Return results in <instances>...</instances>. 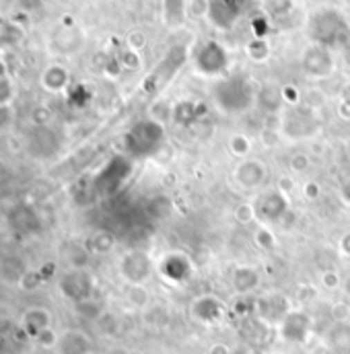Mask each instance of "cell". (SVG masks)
<instances>
[{
    "instance_id": "cell-13",
    "label": "cell",
    "mask_w": 350,
    "mask_h": 354,
    "mask_svg": "<svg viewBox=\"0 0 350 354\" xmlns=\"http://www.w3.org/2000/svg\"><path fill=\"white\" fill-rule=\"evenodd\" d=\"M190 313L196 322L204 326H212L225 317V303L214 295H200L192 301Z\"/></svg>"
},
{
    "instance_id": "cell-3",
    "label": "cell",
    "mask_w": 350,
    "mask_h": 354,
    "mask_svg": "<svg viewBox=\"0 0 350 354\" xmlns=\"http://www.w3.org/2000/svg\"><path fill=\"white\" fill-rule=\"evenodd\" d=\"M165 124H159L151 118L140 120L128 132V149L134 157H151L165 145Z\"/></svg>"
},
{
    "instance_id": "cell-8",
    "label": "cell",
    "mask_w": 350,
    "mask_h": 354,
    "mask_svg": "<svg viewBox=\"0 0 350 354\" xmlns=\"http://www.w3.org/2000/svg\"><path fill=\"white\" fill-rule=\"evenodd\" d=\"M301 68L311 79H328L336 68L334 52L322 44L311 41L301 54Z\"/></svg>"
},
{
    "instance_id": "cell-10",
    "label": "cell",
    "mask_w": 350,
    "mask_h": 354,
    "mask_svg": "<svg viewBox=\"0 0 350 354\" xmlns=\"http://www.w3.org/2000/svg\"><path fill=\"white\" fill-rule=\"evenodd\" d=\"M246 10V0H210L206 19L212 27L229 31Z\"/></svg>"
},
{
    "instance_id": "cell-37",
    "label": "cell",
    "mask_w": 350,
    "mask_h": 354,
    "mask_svg": "<svg viewBox=\"0 0 350 354\" xmlns=\"http://www.w3.org/2000/svg\"><path fill=\"white\" fill-rule=\"evenodd\" d=\"M282 97H284V103H288L291 107H295V105H299L301 93H299L295 87L286 85V87H282Z\"/></svg>"
},
{
    "instance_id": "cell-25",
    "label": "cell",
    "mask_w": 350,
    "mask_h": 354,
    "mask_svg": "<svg viewBox=\"0 0 350 354\" xmlns=\"http://www.w3.org/2000/svg\"><path fill=\"white\" fill-rule=\"evenodd\" d=\"M264 15L270 19H284L293 12L295 8V0H262Z\"/></svg>"
},
{
    "instance_id": "cell-23",
    "label": "cell",
    "mask_w": 350,
    "mask_h": 354,
    "mask_svg": "<svg viewBox=\"0 0 350 354\" xmlns=\"http://www.w3.org/2000/svg\"><path fill=\"white\" fill-rule=\"evenodd\" d=\"M187 12L185 0H163V21L172 27H177L183 23Z\"/></svg>"
},
{
    "instance_id": "cell-35",
    "label": "cell",
    "mask_w": 350,
    "mask_h": 354,
    "mask_svg": "<svg viewBox=\"0 0 350 354\" xmlns=\"http://www.w3.org/2000/svg\"><path fill=\"white\" fill-rule=\"evenodd\" d=\"M301 192H303V196L307 200H317L320 194H322V185L315 179H307V181L301 183Z\"/></svg>"
},
{
    "instance_id": "cell-24",
    "label": "cell",
    "mask_w": 350,
    "mask_h": 354,
    "mask_svg": "<svg viewBox=\"0 0 350 354\" xmlns=\"http://www.w3.org/2000/svg\"><path fill=\"white\" fill-rule=\"evenodd\" d=\"M246 54L252 62L256 64H264L270 58V44L266 37H252L246 44Z\"/></svg>"
},
{
    "instance_id": "cell-43",
    "label": "cell",
    "mask_w": 350,
    "mask_h": 354,
    "mask_svg": "<svg viewBox=\"0 0 350 354\" xmlns=\"http://www.w3.org/2000/svg\"><path fill=\"white\" fill-rule=\"evenodd\" d=\"M344 101H350V87H347V91H344Z\"/></svg>"
},
{
    "instance_id": "cell-11",
    "label": "cell",
    "mask_w": 350,
    "mask_h": 354,
    "mask_svg": "<svg viewBox=\"0 0 350 354\" xmlns=\"http://www.w3.org/2000/svg\"><path fill=\"white\" fill-rule=\"evenodd\" d=\"M60 288H62V292H64L66 299H71L75 303H81V301L93 299L95 280H93V276L89 274L87 270L73 268L71 272L64 274V278L60 282Z\"/></svg>"
},
{
    "instance_id": "cell-29",
    "label": "cell",
    "mask_w": 350,
    "mask_h": 354,
    "mask_svg": "<svg viewBox=\"0 0 350 354\" xmlns=\"http://www.w3.org/2000/svg\"><path fill=\"white\" fill-rule=\"evenodd\" d=\"M126 297H128V303L134 305V307H138V309H145V307L149 305V301H151V295H149V290H147L145 284H134V286H130Z\"/></svg>"
},
{
    "instance_id": "cell-33",
    "label": "cell",
    "mask_w": 350,
    "mask_h": 354,
    "mask_svg": "<svg viewBox=\"0 0 350 354\" xmlns=\"http://www.w3.org/2000/svg\"><path fill=\"white\" fill-rule=\"evenodd\" d=\"M77 309H79V313L85 315L87 319H97V317L101 315V307H99V303H95L93 299H87V301L77 303Z\"/></svg>"
},
{
    "instance_id": "cell-39",
    "label": "cell",
    "mask_w": 350,
    "mask_h": 354,
    "mask_svg": "<svg viewBox=\"0 0 350 354\" xmlns=\"http://www.w3.org/2000/svg\"><path fill=\"white\" fill-rule=\"evenodd\" d=\"M338 194H340V200H342V204L350 208V179H347V181L340 185V192H338Z\"/></svg>"
},
{
    "instance_id": "cell-19",
    "label": "cell",
    "mask_w": 350,
    "mask_h": 354,
    "mask_svg": "<svg viewBox=\"0 0 350 354\" xmlns=\"http://www.w3.org/2000/svg\"><path fill=\"white\" fill-rule=\"evenodd\" d=\"M326 346L332 354H350V322H338L326 332Z\"/></svg>"
},
{
    "instance_id": "cell-41",
    "label": "cell",
    "mask_w": 350,
    "mask_h": 354,
    "mask_svg": "<svg viewBox=\"0 0 350 354\" xmlns=\"http://www.w3.org/2000/svg\"><path fill=\"white\" fill-rule=\"evenodd\" d=\"M342 295L347 297V301L350 303V276L344 280V282H342Z\"/></svg>"
},
{
    "instance_id": "cell-26",
    "label": "cell",
    "mask_w": 350,
    "mask_h": 354,
    "mask_svg": "<svg viewBox=\"0 0 350 354\" xmlns=\"http://www.w3.org/2000/svg\"><path fill=\"white\" fill-rule=\"evenodd\" d=\"M89 245H91V250L95 252V254H109L113 248H116V235L111 233V231H105V229H101V231H97L93 237H91V241H89Z\"/></svg>"
},
{
    "instance_id": "cell-42",
    "label": "cell",
    "mask_w": 350,
    "mask_h": 354,
    "mask_svg": "<svg viewBox=\"0 0 350 354\" xmlns=\"http://www.w3.org/2000/svg\"><path fill=\"white\" fill-rule=\"evenodd\" d=\"M340 113H342L344 118H350V101H344V99H342V105H340Z\"/></svg>"
},
{
    "instance_id": "cell-1",
    "label": "cell",
    "mask_w": 350,
    "mask_h": 354,
    "mask_svg": "<svg viewBox=\"0 0 350 354\" xmlns=\"http://www.w3.org/2000/svg\"><path fill=\"white\" fill-rule=\"evenodd\" d=\"M214 107L225 115H241L256 105L258 91L243 75L223 77L210 91Z\"/></svg>"
},
{
    "instance_id": "cell-12",
    "label": "cell",
    "mask_w": 350,
    "mask_h": 354,
    "mask_svg": "<svg viewBox=\"0 0 350 354\" xmlns=\"http://www.w3.org/2000/svg\"><path fill=\"white\" fill-rule=\"evenodd\" d=\"M233 179L243 189H258L268 179V167L260 159H252V157L241 159L233 167Z\"/></svg>"
},
{
    "instance_id": "cell-4",
    "label": "cell",
    "mask_w": 350,
    "mask_h": 354,
    "mask_svg": "<svg viewBox=\"0 0 350 354\" xmlns=\"http://www.w3.org/2000/svg\"><path fill=\"white\" fill-rule=\"evenodd\" d=\"M194 68L198 75L208 77V79L223 77L229 68L227 48L217 39H206V41L198 44V48L194 52Z\"/></svg>"
},
{
    "instance_id": "cell-15",
    "label": "cell",
    "mask_w": 350,
    "mask_h": 354,
    "mask_svg": "<svg viewBox=\"0 0 350 354\" xmlns=\"http://www.w3.org/2000/svg\"><path fill=\"white\" fill-rule=\"evenodd\" d=\"M311 334V317L305 311H288L280 322V336L286 342L303 344Z\"/></svg>"
},
{
    "instance_id": "cell-30",
    "label": "cell",
    "mask_w": 350,
    "mask_h": 354,
    "mask_svg": "<svg viewBox=\"0 0 350 354\" xmlns=\"http://www.w3.org/2000/svg\"><path fill=\"white\" fill-rule=\"evenodd\" d=\"M233 218H235L237 225H250V223H254V221H256V208H254V204L241 202V204L233 210Z\"/></svg>"
},
{
    "instance_id": "cell-22",
    "label": "cell",
    "mask_w": 350,
    "mask_h": 354,
    "mask_svg": "<svg viewBox=\"0 0 350 354\" xmlns=\"http://www.w3.org/2000/svg\"><path fill=\"white\" fill-rule=\"evenodd\" d=\"M252 147H254L252 138L246 136V134H241V132H235V134H231V136L227 138V149H229V153H231L237 161L248 159L250 153H252Z\"/></svg>"
},
{
    "instance_id": "cell-16",
    "label": "cell",
    "mask_w": 350,
    "mask_h": 354,
    "mask_svg": "<svg viewBox=\"0 0 350 354\" xmlns=\"http://www.w3.org/2000/svg\"><path fill=\"white\" fill-rule=\"evenodd\" d=\"M256 311L268 324H278L280 326V322L291 311L288 309V299L282 297V295H266L256 303Z\"/></svg>"
},
{
    "instance_id": "cell-21",
    "label": "cell",
    "mask_w": 350,
    "mask_h": 354,
    "mask_svg": "<svg viewBox=\"0 0 350 354\" xmlns=\"http://www.w3.org/2000/svg\"><path fill=\"white\" fill-rule=\"evenodd\" d=\"M256 105H260L266 113H282V105H284L282 87H278V85H264L258 91Z\"/></svg>"
},
{
    "instance_id": "cell-17",
    "label": "cell",
    "mask_w": 350,
    "mask_h": 354,
    "mask_svg": "<svg viewBox=\"0 0 350 354\" xmlns=\"http://www.w3.org/2000/svg\"><path fill=\"white\" fill-rule=\"evenodd\" d=\"M262 284V274L254 266H235L231 272V286L237 295L256 292Z\"/></svg>"
},
{
    "instance_id": "cell-14",
    "label": "cell",
    "mask_w": 350,
    "mask_h": 354,
    "mask_svg": "<svg viewBox=\"0 0 350 354\" xmlns=\"http://www.w3.org/2000/svg\"><path fill=\"white\" fill-rule=\"evenodd\" d=\"M159 272L161 276L172 282V284H183L192 278L194 274V266L192 260L181 254V252H172V254H165L161 264H159Z\"/></svg>"
},
{
    "instance_id": "cell-6",
    "label": "cell",
    "mask_w": 350,
    "mask_h": 354,
    "mask_svg": "<svg viewBox=\"0 0 350 354\" xmlns=\"http://www.w3.org/2000/svg\"><path fill=\"white\" fill-rule=\"evenodd\" d=\"M317 120L315 113L307 107H291L280 118V134L288 140H307L315 136Z\"/></svg>"
},
{
    "instance_id": "cell-18",
    "label": "cell",
    "mask_w": 350,
    "mask_h": 354,
    "mask_svg": "<svg viewBox=\"0 0 350 354\" xmlns=\"http://www.w3.org/2000/svg\"><path fill=\"white\" fill-rule=\"evenodd\" d=\"M56 351H58V354H91L93 353V342L81 330H66L60 334Z\"/></svg>"
},
{
    "instance_id": "cell-5",
    "label": "cell",
    "mask_w": 350,
    "mask_h": 354,
    "mask_svg": "<svg viewBox=\"0 0 350 354\" xmlns=\"http://www.w3.org/2000/svg\"><path fill=\"white\" fill-rule=\"evenodd\" d=\"M187 60V48L185 46H172L169 52L163 56V60L155 66V71L147 77L145 91L147 93H159L172 83L177 71L185 64Z\"/></svg>"
},
{
    "instance_id": "cell-38",
    "label": "cell",
    "mask_w": 350,
    "mask_h": 354,
    "mask_svg": "<svg viewBox=\"0 0 350 354\" xmlns=\"http://www.w3.org/2000/svg\"><path fill=\"white\" fill-rule=\"evenodd\" d=\"M338 250H340V254H342V256L350 258V231L340 237V241H338Z\"/></svg>"
},
{
    "instance_id": "cell-2",
    "label": "cell",
    "mask_w": 350,
    "mask_h": 354,
    "mask_svg": "<svg viewBox=\"0 0 350 354\" xmlns=\"http://www.w3.org/2000/svg\"><path fill=\"white\" fill-rule=\"evenodd\" d=\"M307 31L313 44H322L330 50L349 46L350 23L338 8H320L311 12Z\"/></svg>"
},
{
    "instance_id": "cell-36",
    "label": "cell",
    "mask_w": 350,
    "mask_h": 354,
    "mask_svg": "<svg viewBox=\"0 0 350 354\" xmlns=\"http://www.w3.org/2000/svg\"><path fill=\"white\" fill-rule=\"evenodd\" d=\"M322 280H324V286H326V288H338V286H342L340 276H338L334 270H326V272L322 274Z\"/></svg>"
},
{
    "instance_id": "cell-40",
    "label": "cell",
    "mask_w": 350,
    "mask_h": 354,
    "mask_svg": "<svg viewBox=\"0 0 350 354\" xmlns=\"http://www.w3.org/2000/svg\"><path fill=\"white\" fill-rule=\"evenodd\" d=\"M208 354H231V348L227 344H214Z\"/></svg>"
},
{
    "instance_id": "cell-28",
    "label": "cell",
    "mask_w": 350,
    "mask_h": 354,
    "mask_svg": "<svg viewBox=\"0 0 350 354\" xmlns=\"http://www.w3.org/2000/svg\"><path fill=\"white\" fill-rule=\"evenodd\" d=\"M44 83H46V87L50 88V91H60L68 83V73L64 68H60V66H54V68H50L46 73Z\"/></svg>"
},
{
    "instance_id": "cell-27",
    "label": "cell",
    "mask_w": 350,
    "mask_h": 354,
    "mask_svg": "<svg viewBox=\"0 0 350 354\" xmlns=\"http://www.w3.org/2000/svg\"><path fill=\"white\" fill-rule=\"evenodd\" d=\"M252 241H254V245H256L260 252H272V250L276 248V235H274L272 229L266 227V225H260V227L254 229Z\"/></svg>"
},
{
    "instance_id": "cell-9",
    "label": "cell",
    "mask_w": 350,
    "mask_h": 354,
    "mask_svg": "<svg viewBox=\"0 0 350 354\" xmlns=\"http://www.w3.org/2000/svg\"><path fill=\"white\" fill-rule=\"evenodd\" d=\"M256 221L260 225H278L282 223V218L288 214V208H291V202H288V196L282 192V189H268L266 194H262L256 204Z\"/></svg>"
},
{
    "instance_id": "cell-7",
    "label": "cell",
    "mask_w": 350,
    "mask_h": 354,
    "mask_svg": "<svg viewBox=\"0 0 350 354\" xmlns=\"http://www.w3.org/2000/svg\"><path fill=\"white\" fill-rule=\"evenodd\" d=\"M120 276L130 284H147L153 276L155 270V262L153 258L145 252V250H130L120 258Z\"/></svg>"
},
{
    "instance_id": "cell-20",
    "label": "cell",
    "mask_w": 350,
    "mask_h": 354,
    "mask_svg": "<svg viewBox=\"0 0 350 354\" xmlns=\"http://www.w3.org/2000/svg\"><path fill=\"white\" fill-rule=\"evenodd\" d=\"M23 328L31 338H37L44 330L52 328V315L42 307H33L23 315Z\"/></svg>"
},
{
    "instance_id": "cell-32",
    "label": "cell",
    "mask_w": 350,
    "mask_h": 354,
    "mask_svg": "<svg viewBox=\"0 0 350 354\" xmlns=\"http://www.w3.org/2000/svg\"><path fill=\"white\" fill-rule=\"evenodd\" d=\"M330 315H332L334 324H338V322H349V317H350L349 301H338V303H334V305H332V309H330Z\"/></svg>"
},
{
    "instance_id": "cell-31",
    "label": "cell",
    "mask_w": 350,
    "mask_h": 354,
    "mask_svg": "<svg viewBox=\"0 0 350 354\" xmlns=\"http://www.w3.org/2000/svg\"><path fill=\"white\" fill-rule=\"evenodd\" d=\"M288 167L295 176H305L311 169V159L307 153H295L288 161Z\"/></svg>"
},
{
    "instance_id": "cell-34",
    "label": "cell",
    "mask_w": 350,
    "mask_h": 354,
    "mask_svg": "<svg viewBox=\"0 0 350 354\" xmlns=\"http://www.w3.org/2000/svg\"><path fill=\"white\" fill-rule=\"evenodd\" d=\"M126 44H128V50H132V52L138 54V52L145 50V46H147V35H145L142 31H132V33L128 35Z\"/></svg>"
}]
</instances>
